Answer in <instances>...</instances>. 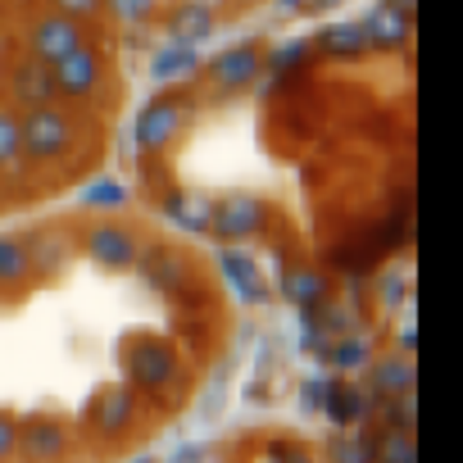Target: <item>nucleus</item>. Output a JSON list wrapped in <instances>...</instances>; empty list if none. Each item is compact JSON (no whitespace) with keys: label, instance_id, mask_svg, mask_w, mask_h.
<instances>
[{"label":"nucleus","instance_id":"f257e3e1","mask_svg":"<svg viewBox=\"0 0 463 463\" xmlns=\"http://www.w3.org/2000/svg\"><path fill=\"white\" fill-rule=\"evenodd\" d=\"M19 132H24V155H28V159H42V164L69 155V146L78 141L73 118H69L64 109H55V100H51V105H33V109L19 118Z\"/></svg>","mask_w":463,"mask_h":463},{"label":"nucleus","instance_id":"39448f33","mask_svg":"<svg viewBox=\"0 0 463 463\" xmlns=\"http://www.w3.org/2000/svg\"><path fill=\"white\" fill-rule=\"evenodd\" d=\"M123 364H128V377L141 386V391H164V382L177 373L173 364V350L164 341H132L123 350Z\"/></svg>","mask_w":463,"mask_h":463},{"label":"nucleus","instance_id":"473e14b6","mask_svg":"<svg viewBox=\"0 0 463 463\" xmlns=\"http://www.w3.org/2000/svg\"><path fill=\"white\" fill-rule=\"evenodd\" d=\"M323 395H327V382H309L305 386V409H323Z\"/></svg>","mask_w":463,"mask_h":463},{"label":"nucleus","instance_id":"b1692460","mask_svg":"<svg viewBox=\"0 0 463 463\" xmlns=\"http://www.w3.org/2000/svg\"><path fill=\"white\" fill-rule=\"evenodd\" d=\"M327 364H332V368H345V373H350V368H364V364H368V341H364V336H341V341L327 350Z\"/></svg>","mask_w":463,"mask_h":463},{"label":"nucleus","instance_id":"9b49d317","mask_svg":"<svg viewBox=\"0 0 463 463\" xmlns=\"http://www.w3.org/2000/svg\"><path fill=\"white\" fill-rule=\"evenodd\" d=\"M132 422V395L123 386H105L96 400H91V427L100 436H123Z\"/></svg>","mask_w":463,"mask_h":463},{"label":"nucleus","instance_id":"7c9ffc66","mask_svg":"<svg viewBox=\"0 0 463 463\" xmlns=\"http://www.w3.org/2000/svg\"><path fill=\"white\" fill-rule=\"evenodd\" d=\"M14 449H19V422L0 413V458H5V454H14Z\"/></svg>","mask_w":463,"mask_h":463},{"label":"nucleus","instance_id":"2f4dec72","mask_svg":"<svg viewBox=\"0 0 463 463\" xmlns=\"http://www.w3.org/2000/svg\"><path fill=\"white\" fill-rule=\"evenodd\" d=\"M400 296H404V278H400V269H391V273L382 278V300H386V305H400Z\"/></svg>","mask_w":463,"mask_h":463},{"label":"nucleus","instance_id":"412c9836","mask_svg":"<svg viewBox=\"0 0 463 463\" xmlns=\"http://www.w3.org/2000/svg\"><path fill=\"white\" fill-rule=\"evenodd\" d=\"M318 46L332 51V55H354V51L368 46V33H364V24H341V28H327L318 37Z\"/></svg>","mask_w":463,"mask_h":463},{"label":"nucleus","instance_id":"0eeeda50","mask_svg":"<svg viewBox=\"0 0 463 463\" xmlns=\"http://www.w3.org/2000/svg\"><path fill=\"white\" fill-rule=\"evenodd\" d=\"M182 123H186V109H182L177 100L150 105V109L137 118V141H141V150H168V146L177 141Z\"/></svg>","mask_w":463,"mask_h":463},{"label":"nucleus","instance_id":"cd10ccee","mask_svg":"<svg viewBox=\"0 0 463 463\" xmlns=\"http://www.w3.org/2000/svg\"><path fill=\"white\" fill-rule=\"evenodd\" d=\"M382 413H386L391 427L413 431V418H418V409H413V391H404V395H386V400H382Z\"/></svg>","mask_w":463,"mask_h":463},{"label":"nucleus","instance_id":"423d86ee","mask_svg":"<svg viewBox=\"0 0 463 463\" xmlns=\"http://www.w3.org/2000/svg\"><path fill=\"white\" fill-rule=\"evenodd\" d=\"M87 255L96 260V264H105V269H132L137 260H141V250H137V237L128 227H118V222H96V227H87Z\"/></svg>","mask_w":463,"mask_h":463},{"label":"nucleus","instance_id":"bb28decb","mask_svg":"<svg viewBox=\"0 0 463 463\" xmlns=\"http://www.w3.org/2000/svg\"><path fill=\"white\" fill-rule=\"evenodd\" d=\"M222 264H227V278L241 287V296H246V300H255V296H260V278H255V264H250L246 255H222Z\"/></svg>","mask_w":463,"mask_h":463},{"label":"nucleus","instance_id":"72a5a7b5","mask_svg":"<svg viewBox=\"0 0 463 463\" xmlns=\"http://www.w3.org/2000/svg\"><path fill=\"white\" fill-rule=\"evenodd\" d=\"M332 458H373V449H364V445H336Z\"/></svg>","mask_w":463,"mask_h":463},{"label":"nucleus","instance_id":"ddd939ff","mask_svg":"<svg viewBox=\"0 0 463 463\" xmlns=\"http://www.w3.org/2000/svg\"><path fill=\"white\" fill-rule=\"evenodd\" d=\"M323 409H327V418L341 422V427H359V422L373 413V404H368V395H364L359 386H327Z\"/></svg>","mask_w":463,"mask_h":463},{"label":"nucleus","instance_id":"dca6fc26","mask_svg":"<svg viewBox=\"0 0 463 463\" xmlns=\"http://www.w3.org/2000/svg\"><path fill=\"white\" fill-rule=\"evenodd\" d=\"M364 33H368V46H404V37H409V14L382 5V10L364 24Z\"/></svg>","mask_w":463,"mask_h":463},{"label":"nucleus","instance_id":"f03ea898","mask_svg":"<svg viewBox=\"0 0 463 463\" xmlns=\"http://www.w3.org/2000/svg\"><path fill=\"white\" fill-rule=\"evenodd\" d=\"M78 46H87V33H82L78 19H69V14H60V10L42 14V19L33 24V33H28V55L42 60V64H55V60L73 55Z\"/></svg>","mask_w":463,"mask_h":463},{"label":"nucleus","instance_id":"7ed1b4c3","mask_svg":"<svg viewBox=\"0 0 463 463\" xmlns=\"http://www.w3.org/2000/svg\"><path fill=\"white\" fill-rule=\"evenodd\" d=\"M264 222H269L264 200H255V195H246V191L218 200V204H213V213H209V227L218 232V237H227V241L255 237V232H264Z\"/></svg>","mask_w":463,"mask_h":463},{"label":"nucleus","instance_id":"9d476101","mask_svg":"<svg viewBox=\"0 0 463 463\" xmlns=\"http://www.w3.org/2000/svg\"><path fill=\"white\" fill-rule=\"evenodd\" d=\"M213 24H218L213 5H200V0H182V5L168 14V37L182 42V46H200V42L213 33Z\"/></svg>","mask_w":463,"mask_h":463},{"label":"nucleus","instance_id":"4be33fe9","mask_svg":"<svg viewBox=\"0 0 463 463\" xmlns=\"http://www.w3.org/2000/svg\"><path fill=\"white\" fill-rule=\"evenodd\" d=\"M191 69H195V51H191V46H182V42H177V46H168V51H159V55H155V64H150V73H155L159 82H173L177 73H191Z\"/></svg>","mask_w":463,"mask_h":463},{"label":"nucleus","instance_id":"393cba45","mask_svg":"<svg viewBox=\"0 0 463 463\" xmlns=\"http://www.w3.org/2000/svg\"><path fill=\"white\" fill-rule=\"evenodd\" d=\"M377 458H386V463H413V458H418L413 431H400V427H391V431L382 436V449H377Z\"/></svg>","mask_w":463,"mask_h":463},{"label":"nucleus","instance_id":"6ab92c4d","mask_svg":"<svg viewBox=\"0 0 463 463\" xmlns=\"http://www.w3.org/2000/svg\"><path fill=\"white\" fill-rule=\"evenodd\" d=\"M164 213H168V218H177L182 227H209L213 204H209V200H200V195H168V200H164Z\"/></svg>","mask_w":463,"mask_h":463},{"label":"nucleus","instance_id":"4468645a","mask_svg":"<svg viewBox=\"0 0 463 463\" xmlns=\"http://www.w3.org/2000/svg\"><path fill=\"white\" fill-rule=\"evenodd\" d=\"M19 449L33 454V458H55V454H64V431H60L51 418L24 422V427H19Z\"/></svg>","mask_w":463,"mask_h":463},{"label":"nucleus","instance_id":"1a4fd4ad","mask_svg":"<svg viewBox=\"0 0 463 463\" xmlns=\"http://www.w3.org/2000/svg\"><path fill=\"white\" fill-rule=\"evenodd\" d=\"M10 96H14L24 109H33V105H51V100H55L51 64H42V60L28 55V64H19V69L10 73Z\"/></svg>","mask_w":463,"mask_h":463},{"label":"nucleus","instance_id":"a878e982","mask_svg":"<svg viewBox=\"0 0 463 463\" xmlns=\"http://www.w3.org/2000/svg\"><path fill=\"white\" fill-rule=\"evenodd\" d=\"M82 204H96V209H118V204H128V191H123L114 177H100V182H91V186L82 191Z\"/></svg>","mask_w":463,"mask_h":463},{"label":"nucleus","instance_id":"f704fd0d","mask_svg":"<svg viewBox=\"0 0 463 463\" xmlns=\"http://www.w3.org/2000/svg\"><path fill=\"white\" fill-rule=\"evenodd\" d=\"M296 5H300V0H287V10H296Z\"/></svg>","mask_w":463,"mask_h":463},{"label":"nucleus","instance_id":"aec40b11","mask_svg":"<svg viewBox=\"0 0 463 463\" xmlns=\"http://www.w3.org/2000/svg\"><path fill=\"white\" fill-rule=\"evenodd\" d=\"M323 291H327V282H323V273H314L309 264H300V269L287 273V296H291L296 305H318Z\"/></svg>","mask_w":463,"mask_h":463},{"label":"nucleus","instance_id":"5701e85b","mask_svg":"<svg viewBox=\"0 0 463 463\" xmlns=\"http://www.w3.org/2000/svg\"><path fill=\"white\" fill-rule=\"evenodd\" d=\"M24 155V132H19V114L0 109V168H14Z\"/></svg>","mask_w":463,"mask_h":463},{"label":"nucleus","instance_id":"20e7f679","mask_svg":"<svg viewBox=\"0 0 463 463\" xmlns=\"http://www.w3.org/2000/svg\"><path fill=\"white\" fill-rule=\"evenodd\" d=\"M100 78H105V64H100V55L87 51V46H78L73 55H64V60L51 64L55 96H64V100H87V96L100 87Z\"/></svg>","mask_w":463,"mask_h":463},{"label":"nucleus","instance_id":"2eb2a0df","mask_svg":"<svg viewBox=\"0 0 463 463\" xmlns=\"http://www.w3.org/2000/svg\"><path fill=\"white\" fill-rule=\"evenodd\" d=\"M28 278H33L28 241H19V237H0V287H24Z\"/></svg>","mask_w":463,"mask_h":463},{"label":"nucleus","instance_id":"f3484780","mask_svg":"<svg viewBox=\"0 0 463 463\" xmlns=\"http://www.w3.org/2000/svg\"><path fill=\"white\" fill-rule=\"evenodd\" d=\"M146 278L159 287V291H182L186 287V264L177 260V255H164V250H155V255H146Z\"/></svg>","mask_w":463,"mask_h":463},{"label":"nucleus","instance_id":"a211bd4d","mask_svg":"<svg viewBox=\"0 0 463 463\" xmlns=\"http://www.w3.org/2000/svg\"><path fill=\"white\" fill-rule=\"evenodd\" d=\"M28 260H33V273H55L69 260V246H64V237H55V232H37V237L28 241Z\"/></svg>","mask_w":463,"mask_h":463},{"label":"nucleus","instance_id":"f8f14e48","mask_svg":"<svg viewBox=\"0 0 463 463\" xmlns=\"http://www.w3.org/2000/svg\"><path fill=\"white\" fill-rule=\"evenodd\" d=\"M413 359L409 354H386L382 364H373V373H368V386H373V395H404V391H413Z\"/></svg>","mask_w":463,"mask_h":463},{"label":"nucleus","instance_id":"c756f323","mask_svg":"<svg viewBox=\"0 0 463 463\" xmlns=\"http://www.w3.org/2000/svg\"><path fill=\"white\" fill-rule=\"evenodd\" d=\"M51 5H55L60 14H69V19L87 24V19H96V14L105 10V0H51Z\"/></svg>","mask_w":463,"mask_h":463},{"label":"nucleus","instance_id":"6e6552de","mask_svg":"<svg viewBox=\"0 0 463 463\" xmlns=\"http://www.w3.org/2000/svg\"><path fill=\"white\" fill-rule=\"evenodd\" d=\"M260 69H264V55H260V46L250 42V46H232V51H222V55L209 64V78H213L222 91H232V87L255 82Z\"/></svg>","mask_w":463,"mask_h":463},{"label":"nucleus","instance_id":"c85d7f7f","mask_svg":"<svg viewBox=\"0 0 463 463\" xmlns=\"http://www.w3.org/2000/svg\"><path fill=\"white\" fill-rule=\"evenodd\" d=\"M105 5H109L123 24H132V28H137V24H150V19L159 14V0H105Z\"/></svg>","mask_w":463,"mask_h":463}]
</instances>
